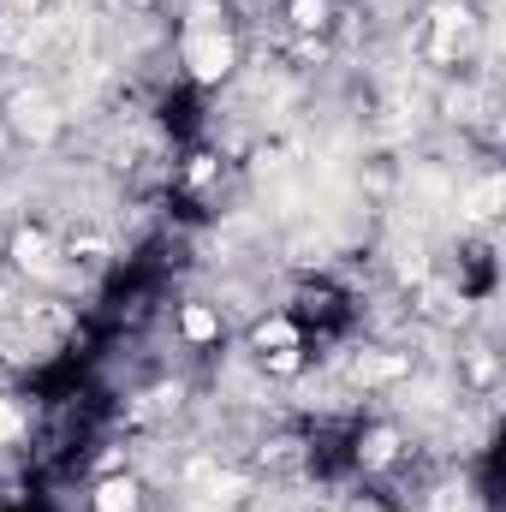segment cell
I'll return each instance as SVG.
<instances>
[{"label": "cell", "mask_w": 506, "mask_h": 512, "mask_svg": "<svg viewBox=\"0 0 506 512\" xmlns=\"http://www.w3.org/2000/svg\"><path fill=\"white\" fill-rule=\"evenodd\" d=\"M179 60H185V72L197 84H227L233 66H239V36L221 18H197L185 30V42H179Z\"/></svg>", "instance_id": "cell-1"}, {"label": "cell", "mask_w": 506, "mask_h": 512, "mask_svg": "<svg viewBox=\"0 0 506 512\" xmlns=\"http://www.w3.org/2000/svg\"><path fill=\"white\" fill-rule=\"evenodd\" d=\"M12 262H18L24 274H36V280H60V274H66V251H60L54 233H42V227H18V233H12Z\"/></svg>", "instance_id": "cell-2"}, {"label": "cell", "mask_w": 506, "mask_h": 512, "mask_svg": "<svg viewBox=\"0 0 506 512\" xmlns=\"http://www.w3.org/2000/svg\"><path fill=\"white\" fill-rule=\"evenodd\" d=\"M405 376H411L405 352H358L352 358V382L358 387H387V382H405Z\"/></svg>", "instance_id": "cell-6"}, {"label": "cell", "mask_w": 506, "mask_h": 512, "mask_svg": "<svg viewBox=\"0 0 506 512\" xmlns=\"http://www.w3.org/2000/svg\"><path fill=\"white\" fill-rule=\"evenodd\" d=\"M501 203H506V179L495 173V167L459 191V215H465V221H477V227H489V221L501 215Z\"/></svg>", "instance_id": "cell-4"}, {"label": "cell", "mask_w": 506, "mask_h": 512, "mask_svg": "<svg viewBox=\"0 0 506 512\" xmlns=\"http://www.w3.org/2000/svg\"><path fill=\"white\" fill-rule=\"evenodd\" d=\"M18 429H24V417H18V411L0 399V441H18Z\"/></svg>", "instance_id": "cell-10"}, {"label": "cell", "mask_w": 506, "mask_h": 512, "mask_svg": "<svg viewBox=\"0 0 506 512\" xmlns=\"http://www.w3.org/2000/svg\"><path fill=\"white\" fill-rule=\"evenodd\" d=\"M221 334H227V322H221L215 304H203V298L179 304V340L185 346H221Z\"/></svg>", "instance_id": "cell-5"}, {"label": "cell", "mask_w": 506, "mask_h": 512, "mask_svg": "<svg viewBox=\"0 0 506 512\" xmlns=\"http://www.w3.org/2000/svg\"><path fill=\"white\" fill-rule=\"evenodd\" d=\"M12 126L24 131V137H36V143H48L66 120H60V108H54L42 90H18V96H12Z\"/></svg>", "instance_id": "cell-3"}, {"label": "cell", "mask_w": 506, "mask_h": 512, "mask_svg": "<svg viewBox=\"0 0 506 512\" xmlns=\"http://www.w3.org/2000/svg\"><path fill=\"white\" fill-rule=\"evenodd\" d=\"M90 512H143V483L137 477H102L90 489Z\"/></svg>", "instance_id": "cell-7"}, {"label": "cell", "mask_w": 506, "mask_h": 512, "mask_svg": "<svg viewBox=\"0 0 506 512\" xmlns=\"http://www.w3.org/2000/svg\"><path fill=\"white\" fill-rule=\"evenodd\" d=\"M399 447H405L399 429H393V423H376V429L358 435V465H364V471H387V465L399 459Z\"/></svg>", "instance_id": "cell-8"}, {"label": "cell", "mask_w": 506, "mask_h": 512, "mask_svg": "<svg viewBox=\"0 0 506 512\" xmlns=\"http://www.w3.org/2000/svg\"><path fill=\"white\" fill-rule=\"evenodd\" d=\"M286 18H292V30H328L334 24V0H292Z\"/></svg>", "instance_id": "cell-9"}]
</instances>
